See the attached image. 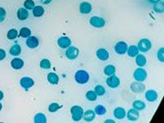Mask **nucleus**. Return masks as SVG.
<instances>
[{
    "label": "nucleus",
    "mask_w": 164,
    "mask_h": 123,
    "mask_svg": "<svg viewBox=\"0 0 164 123\" xmlns=\"http://www.w3.org/2000/svg\"><path fill=\"white\" fill-rule=\"evenodd\" d=\"M75 80H76L77 83L84 85V84L89 82V74L88 73L86 70H83V69L78 70L76 72V74H75Z\"/></svg>",
    "instance_id": "obj_1"
},
{
    "label": "nucleus",
    "mask_w": 164,
    "mask_h": 123,
    "mask_svg": "<svg viewBox=\"0 0 164 123\" xmlns=\"http://www.w3.org/2000/svg\"><path fill=\"white\" fill-rule=\"evenodd\" d=\"M70 112L71 116H72V120L74 121H80V120H82L84 111L80 106H73L71 108Z\"/></svg>",
    "instance_id": "obj_2"
},
{
    "label": "nucleus",
    "mask_w": 164,
    "mask_h": 123,
    "mask_svg": "<svg viewBox=\"0 0 164 123\" xmlns=\"http://www.w3.org/2000/svg\"><path fill=\"white\" fill-rule=\"evenodd\" d=\"M138 49L141 52H147L152 49V42L148 38H142L138 43Z\"/></svg>",
    "instance_id": "obj_3"
},
{
    "label": "nucleus",
    "mask_w": 164,
    "mask_h": 123,
    "mask_svg": "<svg viewBox=\"0 0 164 123\" xmlns=\"http://www.w3.org/2000/svg\"><path fill=\"white\" fill-rule=\"evenodd\" d=\"M133 77L135 78V80L140 81V82H143L146 78H147V72L145 69H143L142 68H139L137 69H135L134 73H133Z\"/></svg>",
    "instance_id": "obj_4"
},
{
    "label": "nucleus",
    "mask_w": 164,
    "mask_h": 123,
    "mask_svg": "<svg viewBox=\"0 0 164 123\" xmlns=\"http://www.w3.org/2000/svg\"><path fill=\"white\" fill-rule=\"evenodd\" d=\"M67 51H66V56L69 59L73 60V59H76L78 57H79V54H80V50L78 48L76 47H73V46H70L69 48H67Z\"/></svg>",
    "instance_id": "obj_5"
},
{
    "label": "nucleus",
    "mask_w": 164,
    "mask_h": 123,
    "mask_svg": "<svg viewBox=\"0 0 164 123\" xmlns=\"http://www.w3.org/2000/svg\"><path fill=\"white\" fill-rule=\"evenodd\" d=\"M89 24L91 25L92 26H94V27L100 28V27H103V26H105L106 21L102 17L94 16L92 17H90V19H89Z\"/></svg>",
    "instance_id": "obj_6"
},
{
    "label": "nucleus",
    "mask_w": 164,
    "mask_h": 123,
    "mask_svg": "<svg viewBox=\"0 0 164 123\" xmlns=\"http://www.w3.org/2000/svg\"><path fill=\"white\" fill-rule=\"evenodd\" d=\"M114 49H115V52L117 54H118V55H124L127 52L128 45L124 41H118L117 44L115 45Z\"/></svg>",
    "instance_id": "obj_7"
},
{
    "label": "nucleus",
    "mask_w": 164,
    "mask_h": 123,
    "mask_svg": "<svg viewBox=\"0 0 164 123\" xmlns=\"http://www.w3.org/2000/svg\"><path fill=\"white\" fill-rule=\"evenodd\" d=\"M34 84H35L34 80L29 77H24L20 79V86L25 88L26 90H28L30 88L34 86Z\"/></svg>",
    "instance_id": "obj_8"
},
{
    "label": "nucleus",
    "mask_w": 164,
    "mask_h": 123,
    "mask_svg": "<svg viewBox=\"0 0 164 123\" xmlns=\"http://www.w3.org/2000/svg\"><path fill=\"white\" fill-rule=\"evenodd\" d=\"M119 84H120V80L115 75H111L109 76V78H107V85L111 88H116L119 86Z\"/></svg>",
    "instance_id": "obj_9"
},
{
    "label": "nucleus",
    "mask_w": 164,
    "mask_h": 123,
    "mask_svg": "<svg viewBox=\"0 0 164 123\" xmlns=\"http://www.w3.org/2000/svg\"><path fill=\"white\" fill-rule=\"evenodd\" d=\"M96 56L97 58L99 59V60H102V61H106L109 59V51L105 49H99L96 52Z\"/></svg>",
    "instance_id": "obj_10"
},
{
    "label": "nucleus",
    "mask_w": 164,
    "mask_h": 123,
    "mask_svg": "<svg viewBox=\"0 0 164 123\" xmlns=\"http://www.w3.org/2000/svg\"><path fill=\"white\" fill-rule=\"evenodd\" d=\"M130 89L134 92V93H141L145 90V85L142 84V82L137 81V82H133L130 85Z\"/></svg>",
    "instance_id": "obj_11"
},
{
    "label": "nucleus",
    "mask_w": 164,
    "mask_h": 123,
    "mask_svg": "<svg viewBox=\"0 0 164 123\" xmlns=\"http://www.w3.org/2000/svg\"><path fill=\"white\" fill-rule=\"evenodd\" d=\"M58 45L61 49H67L71 45V40L70 37H61L58 39Z\"/></svg>",
    "instance_id": "obj_12"
},
{
    "label": "nucleus",
    "mask_w": 164,
    "mask_h": 123,
    "mask_svg": "<svg viewBox=\"0 0 164 123\" xmlns=\"http://www.w3.org/2000/svg\"><path fill=\"white\" fill-rule=\"evenodd\" d=\"M127 115V118L128 120L130 121H136L139 120L140 118V113H139V111L135 110V109H131L128 111V113H126Z\"/></svg>",
    "instance_id": "obj_13"
},
{
    "label": "nucleus",
    "mask_w": 164,
    "mask_h": 123,
    "mask_svg": "<svg viewBox=\"0 0 164 123\" xmlns=\"http://www.w3.org/2000/svg\"><path fill=\"white\" fill-rule=\"evenodd\" d=\"M92 10V6L89 2H82L80 5V11L81 14H89Z\"/></svg>",
    "instance_id": "obj_14"
},
{
    "label": "nucleus",
    "mask_w": 164,
    "mask_h": 123,
    "mask_svg": "<svg viewBox=\"0 0 164 123\" xmlns=\"http://www.w3.org/2000/svg\"><path fill=\"white\" fill-rule=\"evenodd\" d=\"M39 45V41L37 39V37H33V36H30V37H27V46L29 48V49H36L37 48Z\"/></svg>",
    "instance_id": "obj_15"
},
{
    "label": "nucleus",
    "mask_w": 164,
    "mask_h": 123,
    "mask_svg": "<svg viewBox=\"0 0 164 123\" xmlns=\"http://www.w3.org/2000/svg\"><path fill=\"white\" fill-rule=\"evenodd\" d=\"M145 98L150 102H154L158 99V93L153 89H149L145 93Z\"/></svg>",
    "instance_id": "obj_16"
},
{
    "label": "nucleus",
    "mask_w": 164,
    "mask_h": 123,
    "mask_svg": "<svg viewBox=\"0 0 164 123\" xmlns=\"http://www.w3.org/2000/svg\"><path fill=\"white\" fill-rule=\"evenodd\" d=\"M95 117H96L95 111H91V110H89V111H85V112L83 113L82 119H84V121H87V122H91L92 121L95 120Z\"/></svg>",
    "instance_id": "obj_17"
},
{
    "label": "nucleus",
    "mask_w": 164,
    "mask_h": 123,
    "mask_svg": "<svg viewBox=\"0 0 164 123\" xmlns=\"http://www.w3.org/2000/svg\"><path fill=\"white\" fill-rule=\"evenodd\" d=\"M11 67L14 69H21L24 67V60L19 58H15L14 59H12Z\"/></svg>",
    "instance_id": "obj_18"
},
{
    "label": "nucleus",
    "mask_w": 164,
    "mask_h": 123,
    "mask_svg": "<svg viewBox=\"0 0 164 123\" xmlns=\"http://www.w3.org/2000/svg\"><path fill=\"white\" fill-rule=\"evenodd\" d=\"M114 117L118 119V120H122L126 117V111L123 109V108H120V107H118L114 110Z\"/></svg>",
    "instance_id": "obj_19"
},
{
    "label": "nucleus",
    "mask_w": 164,
    "mask_h": 123,
    "mask_svg": "<svg viewBox=\"0 0 164 123\" xmlns=\"http://www.w3.org/2000/svg\"><path fill=\"white\" fill-rule=\"evenodd\" d=\"M47 80L52 85H58L59 84V76L54 72H50L47 74Z\"/></svg>",
    "instance_id": "obj_20"
},
{
    "label": "nucleus",
    "mask_w": 164,
    "mask_h": 123,
    "mask_svg": "<svg viewBox=\"0 0 164 123\" xmlns=\"http://www.w3.org/2000/svg\"><path fill=\"white\" fill-rule=\"evenodd\" d=\"M17 18L19 20L24 21V20L27 19V17H28V11L26 8H19L17 10Z\"/></svg>",
    "instance_id": "obj_21"
},
{
    "label": "nucleus",
    "mask_w": 164,
    "mask_h": 123,
    "mask_svg": "<svg viewBox=\"0 0 164 123\" xmlns=\"http://www.w3.org/2000/svg\"><path fill=\"white\" fill-rule=\"evenodd\" d=\"M127 51H128V56H129V58H135V57L139 54V51H140V50H139L137 46L131 45V46H129V48H128Z\"/></svg>",
    "instance_id": "obj_22"
},
{
    "label": "nucleus",
    "mask_w": 164,
    "mask_h": 123,
    "mask_svg": "<svg viewBox=\"0 0 164 123\" xmlns=\"http://www.w3.org/2000/svg\"><path fill=\"white\" fill-rule=\"evenodd\" d=\"M9 53H10V55L15 56V57L20 55V53H21V47L18 44L13 45L11 48H10V49H9Z\"/></svg>",
    "instance_id": "obj_23"
},
{
    "label": "nucleus",
    "mask_w": 164,
    "mask_h": 123,
    "mask_svg": "<svg viewBox=\"0 0 164 123\" xmlns=\"http://www.w3.org/2000/svg\"><path fill=\"white\" fill-rule=\"evenodd\" d=\"M33 10V15L36 17H40L44 15L45 13V9L43 8V7L41 6H36V7H34V8L32 9Z\"/></svg>",
    "instance_id": "obj_24"
},
{
    "label": "nucleus",
    "mask_w": 164,
    "mask_h": 123,
    "mask_svg": "<svg viewBox=\"0 0 164 123\" xmlns=\"http://www.w3.org/2000/svg\"><path fill=\"white\" fill-rule=\"evenodd\" d=\"M146 63H147V59H146V58L142 54H138L136 56V64L139 67H141V68L144 67L146 65Z\"/></svg>",
    "instance_id": "obj_25"
},
{
    "label": "nucleus",
    "mask_w": 164,
    "mask_h": 123,
    "mask_svg": "<svg viewBox=\"0 0 164 123\" xmlns=\"http://www.w3.org/2000/svg\"><path fill=\"white\" fill-rule=\"evenodd\" d=\"M132 107H133V109H135V110H137V111H143V110H145L146 105H145V103H144L143 101H141V100H135V101L132 103Z\"/></svg>",
    "instance_id": "obj_26"
},
{
    "label": "nucleus",
    "mask_w": 164,
    "mask_h": 123,
    "mask_svg": "<svg viewBox=\"0 0 164 123\" xmlns=\"http://www.w3.org/2000/svg\"><path fill=\"white\" fill-rule=\"evenodd\" d=\"M34 122L35 123H46L47 122V118L43 113H37L34 118Z\"/></svg>",
    "instance_id": "obj_27"
},
{
    "label": "nucleus",
    "mask_w": 164,
    "mask_h": 123,
    "mask_svg": "<svg viewBox=\"0 0 164 123\" xmlns=\"http://www.w3.org/2000/svg\"><path fill=\"white\" fill-rule=\"evenodd\" d=\"M116 73V68L112 65H109L104 69V74L107 76H111Z\"/></svg>",
    "instance_id": "obj_28"
},
{
    "label": "nucleus",
    "mask_w": 164,
    "mask_h": 123,
    "mask_svg": "<svg viewBox=\"0 0 164 123\" xmlns=\"http://www.w3.org/2000/svg\"><path fill=\"white\" fill-rule=\"evenodd\" d=\"M153 9H154L155 12L162 13L164 10V3L163 2H162V1H159L158 3L154 4Z\"/></svg>",
    "instance_id": "obj_29"
},
{
    "label": "nucleus",
    "mask_w": 164,
    "mask_h": 123,
    "mask_svg": "<svg viewBox=\"0 0 164 123\" xmlns=\"http://www.w3.org/2000/svg\"><path fill=\"white\" fill-rule=\"evenodd\" d=\"M19 36L22 37H28L31 36V30L27 27H22L19 31Z\"/></svg>",
    "instance_id": "obj_30"
},
{
    "label": "nucleus",
    "mask_w": 164,
    "mask_h": 123,
    "mask_svg": "<svg viewBox=\"0 0 164 123\" xmlns=\"http://www.w3.org/2000/svg\"><path fill=\"white\" fill-rule=\"evenodd\" d=\"M17 36H18V32H17V29H14V28L8 30V32H7V37L8 39H10V40L16 39V38L17 37Z\"/></svg>",
    "instance_id": "obj_31"
},
{
    "label": "nucleus",
    "mask_w": 164,
    "mask_h": 123,
    "mask_svg": "<svg viewBox=\"0 0 164 123\" xmlns=\"http://www.w3.org/2000/svg\"><path fill=\"white\" fill-rule=\"evenodd\" d=\"M39 66H40V68L43 69H49L51 68V63H50V61H49L48 59H42V60L40 61Z\"/></svg>",
    "instance_id": "obj_32"
},
{
    "label": "nucleus",
    "mask_w": 164,
    "mask_h": 123,
    "mask_svg": "<svg viewBox=\"0 0 164 123\" xmlns=\"http://www.w3.org/2000/svg\"><path fill=\"white\" fill-rule=\"evenodd\" d=\"M86 98L89 101H95L97 98H98V95L96 94L95 91H92V90H89L87 93H86Z\"/></svg>",
    "instance_id": "obj_33"
},
{
    "label": "nucleus",
    "mask_w": 164,
    "mask_h": 123,
    "mask_svg": "<svg viewBox=\"0 0 164 123\" xmlns=\"http://www.w3.org/2000/svg\"><path fill=\"white\" fill-rule=\"evenodd\" d=\"M106 112H107V110H106V108L104 106H102V105L96 106V108H95V113L96 114H98L99 116H102V115L106 114Z\"/></svg>",
    "instance_id": "obj_34"
},
{
    "label": "nucleus",
    "mask_w": 164,
    "mask_h": 123,
    "mask_svg": "<svg viewBox=\"0 0 164 123\" xmlns=\"http://www.w3.org/2000/svg\"><path fill=\"white\" fill-rule=\"evenodd\" d=\"M24 7L27 10H32L35 7V2L33 0H26L24 2Z\"/></svg>",
    "instance_id": "obj_35"
},
{
    "label": "nucleus",
    "mask_w": 164,
    "mask_h": 123,
    "mask_svg": "<svg viewBox=\"0 0 164 123\" xmlns=\"http://www.w3.org/2000/svg\"><path fill=\"white\" fill-rule=\"evenodd\" d=\"M95 92L98 96H103L105 94V88L104 87L101 86V85H98L95 88Z\"/></svg>",
    "instance_id": "obj_36"
},
{
    "label": "nucleus",
    "mask_w": 164,
    "mask_h": 123,
    "mask_svg": "<svg viewBox=\"0 0 164 123\" xmlns=\"http://www.w3.org/2000/svg\"><path fill=\"white\" fill-rule=\"evenodd\" d=\"M61 108H62V106L58 104V103H51L48 106V111H50V112H56V111H58Z\"/></svg>",
    "instance_id": "obj_37"
},
{
    "label": "nucleus",
    "mask_w": 164,
    "mask_h": 123,
    "mask_svg": "<svg viewBox=\"0 0 164 123\" xmlns=\"http://www.w3.org/2000/svg\"><path fill=\"white\" fill-rule=\"evenodd\" d=\"M6 16H7V12L6 10L3 8V7H0V23L3 22L6 18Z\"/></svg>",
    "instance_id": "obj_38"
},
{
    "label": "nucleus",
    "mask_w": 164,
    "mask_h": 123,
    "mask_svg": "<svg viewBox=\"0 0 164 123\" xmlns=\"http://www.w3.org/2000/svg\"><path fill=\"white\" fill-rule=\"evenodd\" d=\"M6 57H7L6 51H5L4 49H0V61H1V60H3V59H6Z\"/></svg>",
    "instance_id": "obj_39"
},
{
    "label": "nucleus",
    "mask_w": 164,
    "mask_h": 123,
    "mask_svg": "<svg viewBox=\"0 0 164 123\" xmlns=\"http://www.w3.org/2000/svg\"><path fill=\"white\" fill-rule=\"evenodd\" d=\"M162 51H163V49H160V51H159V53H158V55H159L158 58H159V59L162 62H163V59L162 58Z\"/></svg>",
    "instance_id": "obj_40"
},
{
    "label": "nucleus",
    "mask_w": 164,
    "mask_h": 123,
    "mask_svg": "<svg viewBox=\"0 0 164 123\" xmlns=\"http://www.w3.org/2000/svg\"><path fill=\"white\" fill-rule=\"evenodd\" d=\"M51 1H52V0H41V2H42L43 4H45V5H48L49 3H51Z\"/></svg>",
    "instance_id": "obj_41"
},
{
    "label": "nucleus",
    "mask_w": 164,
    "mask_h": 123,
    "mask_svg": "<svg viewBox=\"0 0 164 123\" xmlns=\"http://www.w3.org/2000/svg\"><path fill=\"white\" fill-rule=\"evenodd\" d=\"M151 3H152V4H156V3H158L159 1H161V0H149Z\"/></svg>",
    "instance_id": "obj_42"
},
{
    "label": "nucleus",
    "mask_w": 164,
    "mask_h": 123,
    "mask_svg": "<svg viewBox=\"0 0 164 123\" xmlns=\"http://www.w3.org/2000/svg\"><path fill=\"white\" fill-rule=\"evenodd\" d=\"M3 98H4V93L0 90V100H2Z\"/></svg>",
    "instance_id": "obj_43"
},
{
    "label": "nucleus",
    "mask_w": 164,
    "mask_h": 123,
    "mask_svg": "<svg viewBox=\"0 0 164 123\" xmlns=\"http://www.w3.org/2000/svg\"><path fill=\"white\" fill-rule=\"evenodd\" d=\"M115 121H111V120H107V121H105V123H114Z\"/></svg>",
    "instance_id": "obj_44"
},
{
    "label": "nucleus",
    "mask_w": 164,
    "mask_h": 123,
    "mask_svg": "<svg viewBox=\"0 0 164 123\" xmlns=\"http://www.w3.org/2000/svg\"><path fill=\"white\" fill-rule=\"evenodd\" d=\"M2 108H3V106H2V104L0 103V111H2Z\"/></svg>",
    "instance_id": "obj_45"
}]
</instances>
